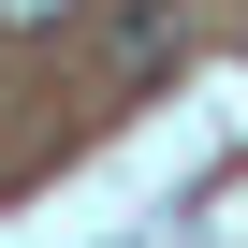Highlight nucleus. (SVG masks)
I'll list each match as a JSON object with an SVG mask.
<instances>
[{
  "label": "nucleus",
  "instance_id": "nucleus-1",
  "mask_svg": "<svg viewBox=\"0 0 248 248\" xmlns=\"http://www.w3.org/2000/svg\"><path fill=\"white\" fill-rule=\"evenodd\" d=\"M73 15V0H0V30H59Z\"/></svg>",
  "mask_w": 248,
  "mask_h": 248
}]
</instances>
